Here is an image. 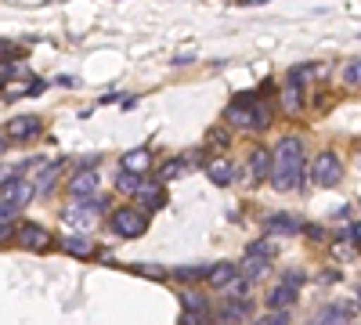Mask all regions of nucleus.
<instances>
[{"instance_id": "obj_35", "label": "nucleus", "mask_w": 361, "mask_h": 325, "mask_svg": "<svg viewBox=\"0 0 361 325\" xmlns=\"http://www.w3.org/2000/svg\"><path fill=\"white\" fill-rule=\"evenodd\" d=\"M0 54H15V44H8V40H0Z\"/></svg>"}, {"instance_id": "obj_23", "label": "nucleus", "mask_w": 361, "mask_h": 325, "mask_svg": "<svg viewBox=\"0 0 361 325\" xmlns=\"http://www.w3.org/2000/svg\"><path fill=\"white\" fill-rule=\"evenodd\" d=\"M173 278H177V282H199V278H206V264H192V268H177V271H173Z\"/></svg>"}, {"instance_id": "obj_33", "label": "nucleus", "mask_w": 361, "mask_h": 325, "mask_svg": "<svg viewBox=\"0 0 361 325\" xmlns=\"http://www.w3.org/2000/svg\"><path fill=\"white\" fill-rule=\"evenodd\" d=\"M137 271H141V275H152V278H163V268H145V264H141Z\"/></svg>"}, {"instance_id": "obj_9", "label": "nucleus", "mask_w": 361, "mask_h": 325, "mask_svg": "<svg viewBox=\"0 0 361 325\" xmlns=\"http://www.w3.org/2000/svg\"><path fill=\"white\" fill-rule=\"evenodd\" d=\"M314 325H354V307L350 304H325L314 314Z\"/></svg>"}, {"instance_id": "obj_15", "label": "nucleus", "mask_w": 361, "mask_h": 325, "mask_svg": "<svg viewBox=\"0 0 361 325\" xmlns=\"http://www.w3.org/2000/svg\"><path fill=\"white\" fill-rule=\"evenodd\" d=\"M148 166H152V152H148V149H130V152L123 156V173L141 177Z\"/></svg>"}, {"instance_id": "obj_29", "label": "nucleus", "mask_w": 361, "mask_h": 325, "mask_svg": "<svg viewBox=\"0 0 361 325\" xmlns=\"http://www.w3.org/2000/svg\"><path fill=\"white\" fill-rule=\"evenodd\" d=\"M15 214H18V210H11L8 202H0V228H11V224H15Z\"/></svg>"}, {"instance_id": "obj_7", "label": "nucleus", "mask_w": 361, "mask_h": 325, "mask_svg": "<svg viewBox=\"0 0 361 325\" xmlns=\"http://www.w3.org/2000/svg\"><path fill=\"white\" fill-rule=\"evenodd\" d=\"M18 243L25 250H33V253H44L51 246V231L44 224H33V221H22L18 224Z\"/></svg>"}, {"instance_id": "obj_12", "label": "nucleus", "mask_w": 361, "mask_h": 325, "mask_svg": "<svg viewBox=\"0 0 361 325\" xmlns=\"http://www.w3.org/2000/svg\"><path fill=\"white\" fill-rule=\"evenodd\" d=\"M235 278H238V268H235V264H228V260H224V264H206V282L214 286V289L224 293V286L235 282Z\"/></svg>"}, {"instance_id": "obj_27", "label": "nucleus", "mask_w": 361, "mask_h": 325, "mask_svg": "<svg viewBox=\"0 0 361 325\" xmlns=\"http://www.w3.org/2000/svg\"><path fill=\"white\" fill-rule=\"evenodd\" d=\"M18 73H22V66H15V62H0V87H8Z\"/></svg>"}, {"instance_id": "obj_21", "label": "nucleus", "mask_w": 361, "mask_h": 325, "mask_svg": "<svg viewBox=\"0 0 361 325\" xmlns=\"http://www.w3.org/2000/svg\"><path fill=\"white\" fill-rule=\"evenodd\" d=\"M185 314H199V318H209V304H206V297H199V293H185Z\"/></svg>"}, {"instance_id": "obj_37", "label": "nucleus", "mask_w": 361, "mask_h": 325, "mask_svg": "<svg viewBox=\"0 0 361 325\" xmlns=\"http://www.w3.org/2000/svg\"><path fill=\"white\" fill-rule=\"evenodd\" d=\"M357 300H361V286H357Z\"/></svg>"}, {"instance_id": "obj_16", "label": "nucleus", "mask_w": 361, "mask_h": 325, "mask_svg": "<svg viewBox=\"0 0 361 325\" xmlns=\"http://www.w3.org/2000/svg\"><path fill=\"white\" fill-rule=\"evenodd\" d=\"M137 202L145 206V210H163V206H166V192L159 188V185H141L137 188Z\"/></svg>"}, {"instance_id": "obj_30", "label": "nucleus", "mask_w": 361, "mask_h": 325, "mask_svg": "<svg viewBox=\"0 0 361 325\" xmlns=\"http://www.w3.org/2000/svg\"><path fill=\"white\" fill-rule=\"evenodd\" d=\"M260 325H289V314H286V311H275V314L260 318Z\"/></svg>"}, {"instance_id": "obj_8", "label": "nucleus", "mask_w": 361, "mask_h": 325, "mask_svg": "<svg viewBox=\"0 0 361 325\" xmlns=\"http://www.w3.org/2000/svg\"><path fill=\"white\" fill-rule=\"evenodd\" d=\"M37 195V188L25 181V177H15V181H4V202L11 210H22V206Z\"/></svg>"}, {"instance_id": "obj_24", "label": "nucleus", "mask_w": 361, "mask_h": 325, "mask_svg": "<svg viewBox=\"0 0 361 325\" xmlns=\"http://www.w3.org/2000/svg\"><path fill=\"white\" fill-rule=\"evenodd\" d=\"M141 185H145V181H141V177H134V173H119V177H116V188H119V192H130V195H137Z\"/></svg>"}, {"instance_id": "obj_11", "label": "nucleus", "mask_w": 361, "mask_h": 325, "mask_svg": "<svg viewBox=\"0 0 361 325\" xmlns=\"http://www.w3.org/2000/svg\"><path fill=\"white\" fill-rule=\"evenodd\" d=\"M221 318L228 325H250L253 321V304L250 300H224L221 304Z\"/></svg>"}, {"instance_id": "obj_25", "label": "nucleus", "mask_w": 361, "mask_h": 325, "mask_svg": "<svg viewBox=\"0 0 361 325\" xmlns=\"http://www.w3.org/2000/svg\"><path fill=\"white\" fill-rule=\"evenodd\" d=\"M343 83L347 87H361V58H354V62L343 66Z\"/></svg>"}, {"instance_id": "obj_13", "label": "nucleus", "mask_w": 361, "mask_h": 325, "mask_svg": "<svg viewBox=\"0 0 361 325\" xmlns=\"http://www.w3.org/2000/svg\"><path fill=\"white\" fill-rule=\"evenodd\" d=\"M264 228H267L271 235H300V231H304V224H300L296 217H289V214H275V217H267V221H264Z\"/></svg>"}, {"instance_id": "obj_18", "label": "nucleus", "mask_w": 361, "mask_h": 325, "mask_svg": "<svg viewBox=\"0 0 361 325\" xmlns=\"http://www.w3.org/2000/svg\"><path fill=\"white\" fill-rule=\"evenodd\" d=\"M206 177L209 181H214L217 188H224V185H231V177H235V166L228 163V159H214L206 166Z\"/></svg>"}, {"instance_id": "obj_22", "label": "nucleus", "mask_w": 361, "mask_h": 325, "mask_svg": "<svg viewBox=\"0 0 361 325\" xmlns=\"http://www.w3.org/2000/svg\"><path fill=\"white\" fill-rule=\"evenodd\" d=\"M282 105H286V112H300V109H304V91H300L296 83H286V91H282Z\"/></svg>"}, {"instance_id": "obj_28", "label": "nucleus", "mask_w": 361, "mask_h": 325, "mask_svg": "<svg viewBox=\"0 0 361 325\" xmlns=\"http://www.w3.org/2000/svg\"><path fill=\"white\" fill-rule=\"evenodd\" d=\"M264 271H267V264H264V260H246V278H250V282L260 278Z\"/></svg>"}, {"instance_id": "obj_26", "label": "nucleus", "mask_w": 361, "mask_h": 325, "mask_svg": "<svg viewBox=\"0 0 361 325\" xmlns=\"http://www.w3.org/2000/svg\"><path fill=\"white\" fill-rule=\"evenodd\" d=\"M185 166H188V159H166V163L159 166V177H163V181H173V177L185 170Z\"/></svg>"}, {"instance_id": "obj_38", "label": "nucleus", "mask_w": 361, "mask_h": 325, "mask_svg": "<svg viewBox=\"0 0 361 325\" xmlns=\"http://www.w3.org/2000/svg\"><path fill=\"white\" fill-rule=\"evenodd\" d=\"M250 325H260V321H250Z\"/></svg>"}, {"instance_id": "obj_34", "label": "nucleus", "mask_w": 361, "mask_h": 325, "mask_svg": "<svg viewBox=\"0 0 361 325\" xmlns=\"http://www.w3.org/2000/svg\"><path fill=\"white\" fill-rule=\"evenodd\" d=\"M347 235H350V239L361 246V221H357V224H350V231H347Z\"/></svg>"}, {"instance_id": "obj_4", "label": "nucleus", "mask_w": 361, "mask_h": 325, "mask_svg": "<svg viewBox=\"0 0 361 325\" xmlns=\"http://www.w3.org/2000/svg\"><path fill=\"white\" fill-rule=\"evenodd\" d=\"M109 224H112V231L119 235V239H141V235L148 231V217L137 210V206H119Z\"/></svg>"}, {"instance_id": "obj_10", "label": "nucleus", "mask_w": 361, "mask_h": 325, "mask_svg": "<svg viewBox=\"0 0 361 325\" xmlns=\"http://www.w3.org/2000/svg\"><path fill=\"white\" fill-rule=\"evenodd\" d=\"M40 130H44L40 116H15V120L8 123V134H11L15 141H29V137H37Z\"/></svg>"}, {"instance_id": "obj_14", "label": "nucleus", "mask_w": 361, "mask_h": 325, "mask_svg": "<svg viewBox=\"0 0 361 325\" xmlns=\"http://www.w3.org/2000/svg\"><path fill=\"white\" fill-rule=\"evenodd\" d=\"M293 300H296V289H293V286H286V282H279V286L264 297V304H267L271 311H286Z\"/></svg>"}, {"instance_id": "obj_19", "label": "nucleus", "mask_w": 361, "mask_h": 325, "mask_svg": "<svg viewBox=\"0 0 361 325\" xmlns=\"http://www.w3.org/2000/svg\"><path fill=\"white\" fill-rule=\"evenodd\" d=\"M275 253H279V246L271 243V239H257V243L246 246V260H264V264H271V260H275Z\"/></svg>"}, {"instance_id": "obj_1", "label": "nucleus", "mask_w": 361, "mask_h": 325, "mask_svg": "<svg viewBox=\"0 0 361 325\" xmlns=\"http://www.w3.org/2000/svg\"><path fill=\"white\" fill-rule=\"evenodd\" d=\"M267 181L275 185V192H293V188L304 185V141H300L296 134H289L275 145Z\"/></svg>"}, {"instance_id": "obj_32", "label": "nucleus", "mask_w": 361, "mask_h": 325, "mask_svg": "<svg viewBox=\"0 0 361 325\" xmlns=\"http://www.w3.org/2000/svg\"><path fill=\"white\" fill-rule=\"evenodd\" d=\"M44 91H47V83H44V80H33V83H29V91H25V94H44Z\"/></svg>"}, {"instance_id": "obj_3", "label": "nucleus", "mask_w": 361, "mask_h": 325, "mask_svg": "<svg viewBox=\"0 0 361 325\" xmlns=\"http://www.w3.org/2000/svg\"><path fill=\"white\" fill-rule=\"evenodd\" d=\"M109 206V199H102V195H94V199H76V206H69V210L62 214V221L66 224H73L76 228V235H83V231H90L98 224V214Z\"/></svg>"}, {"instance_id": "obj_6", "label": "nucleus", "mask_w": 361, "mask_h": 325, "mask_svg": "<svg viewBox=\"0 0 361 325\" xmlns=\"http://www.w3.org/2000/svg\"><path fill=\"white\" fill-rule=\"evenodd\" d=\"M102 188V173L98 170H80L69 177V195L73 199H94Z\"/></svg>"}, {"instance_id": "obj_31", "label": "nucleus", "mask_w": 361, "mask_h": 325, "mask_svg": "<svg viewBox=\"0 0 361 325\" xmlns=\"http://www.w3.org/2000/svg\"><path fill=\"white\" fill-rule=\"evenodd\" d=\"M209 145H214V149H228V134H224V130H221V134L214 130V134H209Z\"/></svg>"}, {"instance_id": "obj_2", "label": "nucleus", "mask_w": 361, "mask_h": 325, "mask_svg": "<svg viewBox=\"0 0 361 325\" xmlns=\"http://www.w3.org/2000/svg\"><path fill=\"white\" fill-rule=\"evenodd\" d=\"M224 120L231 127H243V130H267L271 123V109L267 105H257L253 94H243V98H235L224 112Z\"/></svg>"}, {"instance_id": "obj_5", "label": "nucleus", "mask_w": 361, "mask_h": 325, "mask_svg": "<svg viewBox=\"0 0 361 325\" xmlns=\"http://www.w3.org/2000/svg\"><path fill=\"white\" fill-rule=\"evenodd\" d=\"M311 177H314V185H322V188L340 185V177H343L340 156H336V152H318V156H314V166H311Z\"/></svg>"}, {"instance_id": "obj_17", "label": "nucleus", "mask_w": 361, "mask_h": 325, "mask_svg": "<svg viewBox=\"0 0 361 325\" xmlns=\"http://www.w3.org/2000/svg\"><path fill=\"white\" fill-rule=\"evenodd\" d=\"M271 173V149H253L250 152V177L253 181H267Z\"/></svg>"}, {"instance_id": "obj_20", "label": "nucleus", "mask_w": 361, "mask_h": 325, "mask_svg": "<svg viewBox=\"0 0 361 325\" xmlns=\"http://www.w3.org/2000/svg\"><path fill=\"white\" fill-rule=\"evenodd\" d=\"M62 250H66V253H73V257H90V253H94V246H90L87 235H76V231L62 239Z\"/></svg>"}, {"instance_id": "obj_36", "label": "nucleus", "mask_w": 361, "mask_h": 325, "mask_svg": "<svg viewBox=\"0 0 361 325\" xmlns=\"http://www.w3.org/2000/svg\"><path fill=\"white\" fill-rule=\"evenodd\" d=\"M0 152H4V137H0Z\"/></svg>"}]
</instances>
